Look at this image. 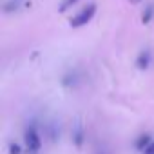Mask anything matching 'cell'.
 <instances>
[{
    "label": "cell",
    "instance_id": "obj_1",
    "mask_svg": "<svg viewBox=\"0 0 154 154\" xmlns=\"http://www.w3.org/2000/svg\"><path fill=\"white\" fill-rule=\"evenodd\" d=\"M24 143H26V149L29 154H38L40 149H42V138H40V132L36 129L35 123L27 125L26 127V132H24Z\"/></svg>",
    "mask_w": 154,
    "mask_h": 154
},
{
    "label": "cell",
    "instance_id": "obj_2",
    "mask_svg": "<svg viewBox=\"0 0 154 154\" xmlns=\"http://www.w3.org/2000/svg\"><path fill=\"white\" fill-rule=\"evenodd\" d=\"M94 15H96V4H89V6H85L78 15H76V17H72L69 24H71V27H82V26L89 24Z\"/></svg>",
    "mask_w": 154,
    "mask_h": 154
},
{
    "label": "cell",
    "instance_id": "obj_3",
    "mask_svg": "<svg viewBox=\"0 0 154 154\" xmlns=\"http://www.w3.org/2000/svg\"><path fill=\"white\" fill-rule=\"evenodd\" d=\"M150 60H152L150 51H149V49H143V51H140V54H138V58H136V65H138L140 69H147V67L150 65Z\"/></svg>",
    "mask_w": 154,
    "mask_h": 154
},
{
    "label": "cell",
    "instance_id": "obj_4",
    "mask_svg": "<svg viewBox=\"0 0 154 154\" xmlns=\"http://www.w3.org/2000/svg\"><path fill=\"white\" fill-rule=\"evenodd\" d=\"M152 141H154V140H152V136H150V134H141V136L136 140V149L143 152V150L152 143Z\"/></svg>",
    "mask_w": 154,
    "mask_h": 154
},
{
    "label": "cell",
    "instance_id": "obj_5",
    "mask_svg": "<svg viewBox=\"0 0 154 154\" xmlns=\"http://www.w3.org/2000/svg\"><path fill=\"white\" fill-rule=\"evenodd\" d=\"M76 2H78V0H63L62 2V8H60V11H67L71 6H74Z\"/></svg>",
    "mask_w": 154,
    "mask_h": 154
},
{
    "label": "cell",
    "instance_id": "obj_6",
    "mask_svg": "<svg viewBox=\"0 0 154 154\" xmlns=\"http://www.w3.org/2000/svg\"><path fill=\"white\" fill-rule=\"evenodd\" d=\"M150 17H152V9L149 8V9H147V13H143V24H149Z\"/></svg>",
    "mask_w": 154,
    "mask_h": 154
},
{
    "label": "cell",
    "instance_id": "obj_7",
    "mask_svg": "<svg viewBox=\"0 0 154 154\" xmlns=\"http://www.w3.org/2000/svg\"><path fill=\"white\" fill-rule=\"evenodd\" d=\"M143 154H154V141H152V143H150L145 150H143Z\"/></svg>",
    "mask_w": 154,
    "mask_h": 154
},
{
    "label": "cell",
    "instance_id": "obj_8",
    "mask_svg": "<svg viewBox=\"0 0 154 154\" xmlns=\"http://www.w3.org/2000/svg\"><path fill=\"white\" fill-rule=\"evenodd\" d=\"M11 154H20V147L15 143V145H11Z\"/></svg>",
    "mask_w": 154,
    "mask_h": 154
},
{
    "label": "cell",
    "instance_id": "obj_9",
    "mask_svg": "<svg viewBox=\"0 0 154 154\" xmlns=\"http://www.w3.org/2000/svg\"><path fill=\"white\" fill-rule=\"evenodd\" d=\"M98 154H107V152H103V150H100V152H98Z\"/></svg>",
    "mask_w": 154,
    "mask_h": 154
}]
</instances>
